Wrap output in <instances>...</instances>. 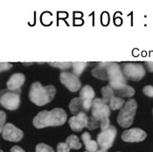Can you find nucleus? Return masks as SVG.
Masks as SVG:
<instances>
[{
    "label": "nucleus",
    "instance_id": "1",
    "mask_svg": "<svg viewBox=\"0 0 153 152\" xmlns=\"http://www.w3.org/2000/svg\"><path fill=\"white\" fill-rule=\"evenodd\" d=\"M108 81L116 94L122 98H130L135 94V90L127 84V78L123 73V70L117 62L108 64Z\"/></svg>",
    "mask_w": 153,
    "mask_h": 152
},
{
    "label": "nucleus",
    "instance_id": "2",
    "mask_svg": "<svg viewBox=\"0 0 153 152\" xmlns=\"http://www.w3.org/2000/svg\"><path fill=\"white\" fill-rule=\"evenodd\" d=\"M67 113L61 108H54L51 111H41L37 114L33 120V124L36 129L46 127L61 126L67 121Z\"/></svg>",
    "mask_w": 153,
    "mask_h": 152
},
{
    "label": "nucleus",
    "instance_id": "3",
    "mask_svg": "<svg viewBox=\"0 0 153 152\" xmlns=\"http://www.w3.org/2000/svg\"><path fill=\"white\" fill-rule=\"evenodd\" d=\"M56 89L53 85L43 86L39 82L32 84L29 91V99L36 105L41 106L50 103L55 97Z\"/></svg>",
    "mask_w": 153,
    "mask_h": 152
},
{
    "label": "nucleus",
    "instance_id": "4",
    "mask_svg": "<svg viewBox=\"0 0 153 152\" xmlns=\"http://www.w3.org/2000/svg\"><path fill=\"white\" fill-rule=\"evenodd\" d=\"M137 104L135 99H130L120 110L117 116V123L122 128H129L133 123Z\"/></svg>",
    "mask_w": 153,
    "mask_h": 152
},
{
    "label": "nucleus",
    "instance_id": "5",
    "mask_svg": "<svg viewBox=\"0 0 153 152\" xmlns=\"http://www.w3.org/2000/svg\"><path fill=\"white\" fill-rule=\"evenodd\" d=\"M20 90L17 92H12L10 90L3 91L1 99H0V103L2 106L8 110H16L20 105Z\"/></svg>",
    "mask_w": 153,
    "mask_h": 152
},
{
    "label": "nucleus",
    "instance_id": "6",
    "mask_svg": "<svg viewBox=\"0 0 153 152\" xmlns=\"http://www.w3.org/2000/svg\"><path fill=\"white\" fill-rule=\"evenodd\" d=\"M123 73L126 78L139 81L145 76V69L141 63L126 62L123 65Z\"/></svg>",
    "mask_w": 153,
    "mask_h": 152
},
{
    "label": "nucleus",
    "instance_id": "7",
    "mask_svg": "<svg viewBox=\"0 0 153 152\" xmlns=\"http://www.w3.org/2000/svg\"><path fill=\"white\" fill-rule=\"evenodd\" d=\"M110 115V107L107 103H105L102 99H94L92 105V116L100 121L106 120L109 119Z\"/></svg>",
    "mask_w": 153,
    "mask_h": 152
},
{
    "label": "nucleus",
    "instance_id": "8",
    "mask_svg": "<svg viewBox=\"0 0 153 152\" xmlns=\"http://www.w3.org/2000/svg\"><path fill=\"white\" fill-rule=\"evenodd\" d=\"M117 136V129L114 126H110L107 129L102 130L97 135L98 145L102 150H107L112 147L115 138Z\"/></svg>",
    "mask_w": 153,
    "mask_h": 152
},
{
    "label": "nucleus",
    "instance_id": "9",
    "mask_svg": "<svg viewBox=\"0 0 153 152\" xmlns=\"http://www.w3.org/2000/svg\"><path fill=\"white\" fill-rule=\"evenodd\" d=\"M59 80L60 83L63 85H65L72 93L77 92L82 87V84L79 79V77L72 73L61 72L59 75Z\"/></svg>",
    "mask_w": 153,
    "mask_h": 152
},
{
    "label": "nucleus",
    "instance_id": "10",
    "mask_svg": "<svg viewBox=\"0 0 153 152\" xmlns=\"http://www.w3.org/2000/svg\"><path fill=\"white\" fill-rule=\"evenodd\" d=\"M2 137L6 141H19L22 140L24 136L23 131L21 129L16 128L12 123H7L4 125V127L1 130Z\"/></svg>",
    "mask_w": 153,
    "mask_h": 152
},
{
    "label": "nucleus",
    "instance_id": "11",
    "mask_svg": "<svg viewBox=\"0 0 153 152\" xmlns=\"http://www.w3.org/2000/svg\"><path fill=\"white\" fill-rule=\"evenodd\" d=\"M147 134L141 129H134L124 130L122 134V140L126 142H139L146 139Z\"/></svg>",
    "mask_w": 153,
    "mask_h": 152
},
{
    "label": "nucleus",
    "instance_id": "12",
    "mask_svg": "<svg viewBox=\"0 0 153 152\" xmlns=\"http://www.w3.org/2000/svg\"><path fill=\"white\" fill-rule=\"evenodd\" d=\"M80 98L82 99L86 112L92 109L93 101L94 99V91L90 85H85L81 89Z\"/></svg>",
    "mask_w": 153,
    "mask_h": 152
},
{
    "label": "nucleus",
    "instance_id": "13",
    "mask_svg": "<svg viewBox=\"0 0 153 152\" xmlns=\"http://www.w3.org/2000/svg\"><path fill=\"white\" fill-rule=\"evenodd\" d=\"M88 120V117L87 116V114L85 113H81L75 116L71 117L68 120V123L72 130L80 132L81 130H82V129L87 128Z\"/></svg>",
    "mask_w": 153,
    "mask_h": 152
},
{
    "label": "nucleus",
    "instance_id": "14",
    "mask_svg": "<svg viewBox=\"0 0 153 152\" xmlns=\"http://www.w3.org/2000/svg\"><path fill=\"white\" fill-rule=\"evenodd\" d=\"M25 80V77L22 73H15L6 83V87L8 90L12 92H17L20 90V87L22 86Z\"/></svg>",
    "mask_w": 153,
    "mask_h": 152
},
{
    "label": "nucleus",
    "instance_id": "15",
    "mask_svg": "<svg viewBox=\"0 0 153 152\" xmlns=\"http://www.w3.org/2000/svg\"><path fill=\"white\" fill-rule=\"evenodd\" d=\"M108 64L109 62L98 63V65L91 71L92 75L101 80H108Z\"/></svg>",
    "mask_w": 153,
    "mask_h": 152
},
{
    "label": "nucleus",
    "instance_id": "16",
    "mask_svg": "<svg viewBox=\"0 0 153 152\" xmlns=\"http://www.w3.org/2000/svg\"><path fill=\"white\" fill-rule=\"evenodd\" d=\"M69 110H70L71 113L74 115H77L81 113L86 114L82 100L80 97L74 98L71 100L70 103H69Z\"/></svg>",
    "mask_w": 153,
    "mask_h": 152
},
{
    "label": "nucleus",
    "instance_id": "17",
    "mask_svg": "<svg viewBox=\"0 0 153 152\" xmlns=\"http://www.w3.org/2000/svg\"><path fill=\"white\" fill-rule=\"evenodd\" d=\"M82 141L85 144L87 151L89 152H96L98 149V142L96 141L91 139V135H89L88 132H84L82 135Z\"/></svg>",
    "mask_w": 153,
    "mask_h": 152
},
{
    "label": "nucleus",
    "instance_id": "18",
    "mask_svg": "<svg viewBox=\"0 0 153 152\" xmlns=\"http://www.w3.org/2000/svg\"><path fill=\"white\" fill-rule=\"evenodd\" d=\"M101 93H102V100L105 102V103H108L109 104V102H110V100L114 98V97H116V93H115V91L113 90V88L109 85V84H108L106 86H104V87H102V90H101Z\"/></svg>",
    "mask_w": 153,
    "mask_h": 152
},
{
    "label": "nucleus",
    "instance_id": "19",
    "mask_svg": "<svg viewBox=\"0 0 153 152\" xmlns=\"http://www.w3.org/2000/svg\"><path fill=\"white\" fill-rule=\"evenodd\" d=\"M66 143L70 147V149L74 150H80L82 148V143L80 142L79 138L74 135H70L67 137L66 139Z\"/></svg>",
    "mask_w": 153,
    "mask_h": 152
},
{
    "label": "nucleus",
    "instance_id": "20",
    "mask_svg": "<svg viewBox=\"0 0 153 152\" xmlns=\"http://www.w3.org/2000/svg\"><path fill=\"white\" fill-rule=\"evenodd\" d=\"M125 105V103H124V100L122 99V98H120V97H114L111 100H110V102H109V107H110V109H112V110H118V109H122L123 107V105Z\"/></svg>",
    "mask_w": 153,
    "mask_h": 152
},
{
    "label": "nucleus",
    "instance_id": "21",
    "mask_svg": "<svg viewBox=\"0 0 153 152\" xmlns=\"http://www.w3.org/2000/svg\"><path fill=\"white\" fill-rule=\"evenodd\" d=\"M88 66V63L87 62H73V65H72V68H73V71H74V74L77 77H80L81 74L82 73V71L86 67Z\"/></svg>",
    "mask_w": 153,
    "mask_h": 152
},
{
    "label": "nucleus",
    "instance_id": "22",
    "mask_svg": "<svg viewBox=\"0 0 153 152\" xmlns=\"http://www.w3.org/2000/svg\"><path fill=\"white\" fill-rule=\"evenodd\" d=\"M49 65H51L52 67H54V68H58L60 70H67V69H69L72 67L73 65V62H49Z\"/></svg>",
    "mask_w": 153,
    "mask_h": 152
},
{
    "label": "nucleus",
    "instance_id": "23",
    "mask_svg": "<svg viewBox=\"0 0 153 152\" xmlns=\"http://www.w3.org/2000/svg\"><path fill=\"white\" fill-rule=\"evenodd\" d=\"M35 150L36 152H55L52 147H50L49 145L45 144V143L37 144Z\"/></svg>",
    "mask_w": 153,
    "mask_h": 152
},
{
    "label": "nucleus",
    "instance_id": "24",
    "mask_svg": "<svg viewBox=\"0 0 153 152\" xmlns=\"http://www.w3.org/2000/svg\"><path fill=\"white\" fill-rule=\"evenodd\" d=\"M98 127H100V121H98V120H97L96 119H94L93 116L88 117L87 128L89 129V130H94V129H97Z\"/></svg>",
    "mask_w": 153,
    "mask_h": 152
},
{
    "label": "nucleus",
    "instance_id": "25",
    "mask_svg": "<svg viewBox=\"0 0 153 152\" xmlns=\"http://www.w3.org/2000/svg\"><path fill=\"white\" fill-rule=\"evenodd\" d=\"M70 147L66 142H59L57 145V152H69Z\"/></svg>",
    "mask_w": 153,
    "mask_h": 152
},
{
    "label": "nucleus",
    "instance_id": "26",
    "mask_svg": "<svg viewBox=\"0 0 153 152\" xmlns=\"http://www.w3.org/2000/svg\"><path fill=\"white\" fill-rule=\"evenodd\" d=\"M143 93L145 94L147 97L153 98V86H152V85L144 86L143 89Z\"/></svg>",
    "mask_w": 153,
    "mask_h": 152
},
{
    "label": "nucleus",
    "instance_id": "27",
    "mask_svg": "<svg viewBox=\"0 0 153 152\" xmlns=\"http://www.w3.org/2000/svg\"><path fill=\"white\" fill-rule=\"evenodd\" d=\"M12 67H13V65H12V63H10V62H1V64H0L1 71L10 70V69H12Z\"/></svg>",
    "mask_w": 153,
    "mask_h": 152
},
{
    "label": "nucleus",
    "instance_id": "28",
    "mask_svg": "<svg viewBox=\"0 0 153 152\" xmlns=\"http://www.w3.org/2000/svg\"><path fill=\"white\" fill-rule=\"evenodd\" d=\"M1 114V130L4 127V122H5V119H6V114L4 111L0 112Z\"/></svg>",
    "mask_w": 153,
    "mask_h": 152
},
{
    "label": "nucleus",
    "instance_id": "29",
    "mask_svg": "<svg viewBox=\"0 0 153 152\" xmlns=\"http://www.w3.org/2000/svg\"><path fill=\"white\" fill-rule=\"evenodd\" d=\"M10 152H25V150L22 148H20L19 146H13L11 149V151Z\"/></svg>",
    "mask_w": 153,
    "mask_h": 152
},
{
    "label": "nucleus",
    "instance_id": "30",
    "mask_svg": "<svg viewBox=\"0 0 153 152\" xmlns=\"http://www.w3.org/2000/svg\"><path fill=\"white\" fill-rule=\"evenodd\" d=\"M145 66H146V68L148 69L149 71L153 72V62H145Z\"/></svg>",
    "mask_w": 153,
    "mask_h": 152
},
{
    "label": "nucleus",
    "instance_id": "31",
    "mask_svg": "<svg viewBox=\"0 0 153 152\" xmlns=\"http://www.w3.org/2000/svg\"><path fill=\"white\" fill-rule=\"evenodd\" d=\"M96 152H106L105 150H97Z\"/></svg>",
    "mask_w": 153,
    "mask_h": 152
},
{
    "label": "nucleus",
    "instance_id": "32",
    "mask_svg": "<svg viewBox=\"0 0 153 152\" xmlns=\"http://www.w3.org/2000/svg\"><path fill=\"white\" fill-rule=\"evenodd\" d=\"M152 115H153V109H152Z\"/></svg>",
    "mask_w": 153,
    "mask_h": 152
},
{
    "label": "nucleus",
    "instance_id": "33",
    "mask_svg": "<svg viewBox=\"0 0 153 152\" xmlns=\"http://www.w3.org/2000/svg\"><path fill=\"white\" fill-rule=\"evenodd\" d=\"M1 152H4V151H3V150H1Z\"/></svg>",
    "mask_w": 153,
    "mask_h": 152
},
{
    "label": "nucleus",
    "instance_id": "34",
    "mask_svg": "<svg viewBox=\"0 0 153 152\" xmlns=\"http://www.w3.org/2000/svg\"><path fill=\"white\" fill-rule=\"evenodd\" d=\"M85 152H89V151H85Z\"/></svg>",
    "mask_w": 153,
    "mask_h": 152
}]
</instances>
